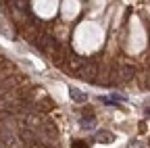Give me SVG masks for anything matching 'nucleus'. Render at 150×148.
Returning <instances> with one entry per match:
<instances>
[{"mask_svg":"<svg viewBox=\"0 0 150 148\" xmlns=\"http://www.w3.org/2000/svg\"><path fill=\"white\" fill-rule=\"evenodd\" d=\"M98 73H100V71H98V61H96V59H83L75 75H77L79 79H83V81H92V84H94Z\"/></svg>","mask_w":150,"mask_h":148,"instance_id":"obj_1","label":"nucleus"},{"mask_svg":"<svg viewBox=\"0 0 150 148\" xmlns=\"http://www.w3.org/2000/svg\"><path fill=\"white\" fill-rule=\"evenodd\" d=\"M96 140H98V142H102V144H110L112 140H115V136H112L110 132H104V129H102V132H98V134H96Z\"/></svg>","mask_w":150,"mask_h":148,"instance_id":"obj_2","label":"nucleus"},{"mask_svg":"<svg viewBox=\"0 0 150 148\" xmlns=\"http://www.w3.org/2000/svg\"><path fill=\"white\" fill-rule=\"evenodd\" d=\"M38 106H40L44 113H48V110H52V108H54V102H52L50 98H42V102H38Z\"/></svg>","mask_w":150,"mask_h":148,"instance_id":"obj_3","label":"nucleus"},{"mask_svg":"<svg viewBox=\"0 0 150 148\" xmlns=\"http://www.w3.org/2000/svg\"><path fill=\"white\" fill-rule=\"evenodd\" d=\"M71 96H73V100H77V102H86V100H88V96L81 94L79 90H73V92H71Z\"/></svg>","mask_w":150,"mask_h":148,"instance_id":"obj_4","label":"nucleus"},{"mask_svg":"<svg viewBox=\"0 0 150 148\" xmlns=\"http://www.w3.org/2000/svg\"><path fill=\"white\" fill-rule=\"evenodd\" d=\"M71 146H73V148H88V144H86L83 140H73Z\"/></svg>","mask_w":150,"mask_h":148,"instance_id":"obj_5","label":"nucleus"},{"mask_svg":"<svg viewBox=\"0 0 150 148\" xmlns=\"http://www.w3.org/2000/svg\"><path fill=\"white\" fill-rule=\"evenodd\" d=\"M146 115H148V117H150V108H146Z\"/></svg>","mask_w":150,"mask_h":148,"instance_id":"obj_6","label":"nucleus"},{"mask_svg":"<svg viewBox=\"0 0 150 148\" xmlns=\"http://www.w3.org/2000/svg\"><path fill=\"white\" fill-rule=\"evenodd\" d=\"M131 148H142V146H140V144H136V146H131Z\"/></svg>","mask_w":150,"mask_h":148,"instance_id":"obj_7","label":"nucleus"}]
</instances>
